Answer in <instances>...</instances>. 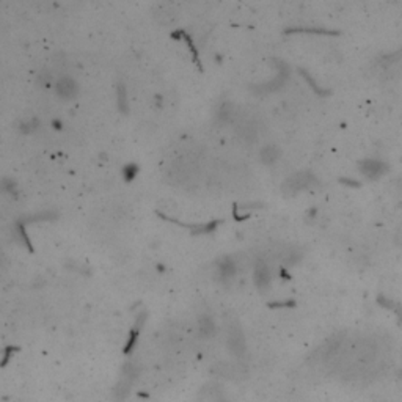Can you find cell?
I'll return each instance as SVG.
<instances>
[{
	"label": "cell",
	"instance_id": "obj_1",
	"mask_svg": "<svg viewBox=\"0 0 402 402\" xmlns=\"http://www.w3.org/2000/svg\"><path fill=\"white\" fill-rule=\"evenodd\" d=\"M226 347L236 357H242L245 354V338L239 324H231L226 330Z\"/></svg>",
	"mask_w": 402,
	"mask_h": 402
},
{
	"label": "cell",
	"instance_id": "obj_2",
	"mask_svg": "<svg viewBox=\"0 0 402 402\" xmlns=\"http://www.w3.org/2000/svg\"><path fill=\"white\" fill-rule=\"evenodd\" d=\"M316 182L313 175L310 173H297V175H292L291 178H288L283 184V190L286 193H296L299 190H303V189H308L310 186Z\"/></svg>",
	"mask_w": 402,
	"mask_h": 402
},
{
	"label": "cell",
	"instance_id": "obj_3",
	"mask_svg": "<svg viewBox=\"0 0 402 402\" xmlns=\"http://www.w3.org/2000/svg\"><path fill=\"white\" fill-rule=\"evenodd\" d=\"M55 91L60 97H63V99H72V97L77 96L79 86L74 79L68 77V75H63V77H60L55 83Z\"/></svg>",
	"mask_w": 402,
	"mask_h": 402
},
{
	"label": "cell",
	"instance_id": "obj_4",
	"mask_svg": "<svg viewBox=\"0 0 402 402\" xmlns=\"http://www.w3.org/2000/svg\"><path fill=\"white\" fill-rule=\"evenodd\" d=\"M360 171L365 176L376 179L379 176H382L387 171V165L384 164V162L376 160V159H366V160L360 162Z\"/></svg>",
	"mask_w": 402,
	"mask_h": 402
},
{
	"label": "cell",
	"instance_id": "obj_5",
	"mask_svg": "<svg viewBox=\"0 0 402 402\" xmlns=\"http://www.w3.org/2000/svg\"><path fill=\"white\" fill-rule=\"evenodd\" d=\"M200 402H226L222 388L217 384H208L204 385L198 393Z\"/></svg>",
	"mask_w": 402,
	"mask_h": 402
},
{
	"label": "cell",
	"instance_id": "obj_6",
	"mask_svg": "<svg viewBox=\"0 0 402 402\" xmlns=\"http://www.w3.org/2000/svg\"><path fill=\"white\" fill-rule=\"evenodd\" d=\"M253 278H255V285L264 291L269 288L270 285V269L266 264V261H258L255 264V272H253Z\"/></svg>",
	"mask_w": 402,
	"mask_h": 402
},
{
	"label": "cell",
	"instance_id": "obj_7",
	"mask_svg": "<svg viewBox=\"0 0 402 402\" xmlns=\"http://www.w3.org/2000/svg\"><path fill=\"white\" fill-rule=\"evenodd\" d=\"M217 270H219V277L222 280H230L236 274V263L230 256H225L217 261Z\"/></svg>",
	"mask_w": 402,
	"mask_h": 402
},
{
	"label": "cell",
	"instance_id": "obj_8",
	"mask_svg": "<svg viewBox=\"0 0 402 402\" xmlns=\"http://www.w3.org/2000/svg\"><path fill=\"white\" fill-rule=\"evenodd\" d=\"M215 118H217V121L222 123V124L231 123L233 118H234V105L231 102H223L219 108H217Z\"/></svg>",
	"mask_w": 402,
	"mask_h": 402
},
{
	"label": "cell",
	"instance_id": "obj_9",
	"mask_svg": "<svg viewBox=\"0 0 402 402\" xmlns=\"http://www.w3.org/2000/svg\"><path fill=\"white\" fill-rule=\"evenodd\" d=\"M130 384H132V380L123 376V377H121V380H119V382L116 384V387L113 388V393H112V396H113V398H115L118 402H123V401L127 398V395H129Z\"/></svg>",
	"mask_w": 402,
	"mask_h": 402
},
{
	"label": "cell",
	"instance_id": "obj_10",
	"mask_svg": "<svg viewBox=\"0 0 402 402\" xmlns=\"http://www.w3.org/2000/svg\"><path fill=\"white\" fill-rule=\"evenodd\" d=\"M281 156V151L275 145H269L261 149V160L264 162L266 165H272L274 162H277Z\"/></svg>",
	"mask_w": 402,
	"mask_h": 402
},
{
	"label": "cell",
	"instance_id": "obj_11",
	"mask_svg": "<svg viewBox=\"0 0 402 402\" xmlns=\"http://www.w3.org/2000/svg\"><path fill=\"white\" fill-rule=\"evenodd\" d=\"M198 329H200L201 336H204V338H211V336L215 333V322L212 321L211 316H208V314H203L198 321Z\"/></svg>",
	"mask_w": 402,
	"mask_h": 402
},
{
	"label": "cell",
	"instance_id": "obj_12",
	"mask_svg": "<svg viewBox=\"0 0 402 402\" xmlns=\"http://www.w3.org/2000/svg\"><path fill=\"white\" fill-rule=\"evenodd\" d=\"M241 137L247 142H253L256 138V127L253 123H247V124H242L241 126Z\"/></svg>",
	"mask_w": 402,
	"mask_h": 402
},
{
	"label": "cell",
	"instance_id": "obj_13",
	"mask_svg": "<svg viewBox=\"0 0 402 402\" xmlns=\"http://www.w3.org/2000/svg\"><path fill=\"white\" fill-rule=\"evenodd\" d=\"M118 104L123 112H127V94L123 85L118 86Z\"/></svg>",
	"mask_w": 402,
	"mask_h": 402
},
{
	"label": "cell",
	"instance_id": "obj_14",
	"mask_svg": "<svg viewBox=\"0 0 402 402\" xmlns=\"http://www.w3.org/2000/svg\"><path fill=\"white\" fill-rule=\"evenodd\" d=\"M396 242L402 247V231H399V233L396 234Z\"/></svg>",
	"mask_w": 402,
	"mask_h": 402
}]
</instances>
